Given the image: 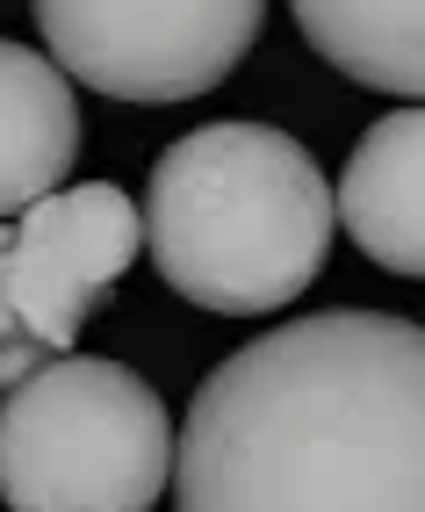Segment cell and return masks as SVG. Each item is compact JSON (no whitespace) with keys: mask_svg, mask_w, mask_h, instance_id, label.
<instances>
[{"mask_svg":"<svg viewBox=\"0 0 425 512\" xmlns=\"http://www.w3.org/2000/svg\"><path fill=\"white\" fill-rule=\"evenodd\" d=\"M181 512H425V332L317 311L209 368L173 448Z\"/></svg>","mask_w":425,"mask_h":512,"instance_id":"obj_1","label":"cell"},{"mask_svg":"<svg viewBox=\"0 0 425 512\" xmlns=\"http://www.w3.org/2000/svg\"><path fill=\"white\" fill-rule=\"evenodd\" d=\"M137 231L166 289L202 311L267 318L332 253V181L274 123H202L152 159Z\"/></svg>","mask_w":425,"mask_h":512,"instance_id":"obj_2","label":"cell"},{"mask_svg":"<svg viewBox=\"0 0 425 512\" xmlns=\"http://www.w3.org/2000/svg\"><path fill=\"white\" fill-rule=\"evenodd\" d=\"M173 476V419L123 361L44 354L0 404L8 512H152Z\"/></svg>","mask_w":425,"mask_h":512,"instance_id":"obj_3","label":"cell"},{"mask_svg":"<svg viewBox=\"0 0 425 512\" xmlns=\"http://www.w3.org/2000/svg\"><path fill=\"white\" fill-rule=\"evenodd\" d=\"M51 65L109 101H195L253 51L267 0H29Z\"/></svg>","mask_w":425,"mask_h":512,"instance_id":"obj_4","label":"cell"},{"mask_svg":"<svg viewBox=\"0 0 425 512\" xmlns=\"http://www.w3.org/2000/svg\"><path fill=\"white\" fill-rule=\"evenodd\" d=\"M145 231H137V202L116 181H80L51 188L8 224V311L15 332L44 354H73L87 311L109 296Z\"/></svg>","mask_w":425,"mask_h":512,"instance_id":"obj_5","label":"cell"},{"mask_svg":"<svg viewBox=\"0 0 425 512\" xmlns=\"http://www.w3.org/2000/svg\"><path fill=\"white\" fill-rule=\"evenodd\" d=\"M425 116L418 101L411 109H389L361 145H353L346 174L332 188V224L353 231L382 275H425Z\"/></svg>","mask_w":425,"mask_h":512,"instance_id":"obj_6","label":"cell"},{"mask_svg":"<svg viewBox=\"0 0 425 512\" xmlns=\"http://www.w3.org/2000/svg\"><path fill=\"white\" fill-rule=\"evenodd\" d=\"M73 159H80L73 80L44 51L0 37V217H15L37 195L65 188Z\"/></svg>","mask_w":425,"mask_h":512,"instance_id":"obj_7","label":"cell"},{"mask_svg":"<svg viewBox=\"0 0 425 512\" xmlns=\"http://www.w3.org/2000/svg\"><path fill=\"white\" fill-rule=\"evenodd\" d=\"M310 51L375 94L418 101L425 87V0H289Z\"/></svg>","mask_w":425,"mask_h":512,"instance_id":"obj_8","label":"cell"},{"mask_svg":"<svg viewBox=\"0 0 425 512\" xmlns=\"http://www.w3.org/2000/svg\"><path fill=\"white\" fill-rule=\"evenodd\" d=\"M37 361H44V347H29V339H8V347H0V390H15Z\"/></svg>","mask_w":425,"mask_h":512,"instance_id":"obj_9","label":"cell"},{"mask_svg":"<svg viewBox=\"0 0 425 512\" xmlns=\"http://www.w3.org/2000/svg\"><path fill=\"white\" fill-rule=\"evenodd\" d=\"M8 339H22V332H15V311H8V224H0V347Z\"/></svg>","mask_w":425,"mask_h":512,"instance_id":"obj_10","label":"cell"}]
</instances>
